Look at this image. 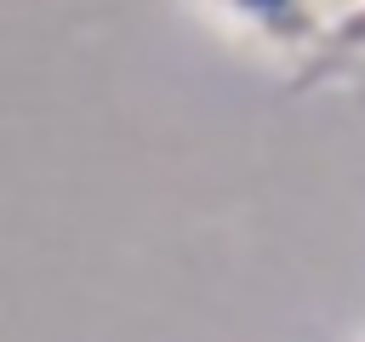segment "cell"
<instances>
[{
	"label": "cell",
	"mask_w": 365,
	"mask_h": 342,
	"mask_svg": "<svg viewBox=\"0 0 365 342\" xmlns=\"http://www.w3.org/2000/svg\"><path fill=\"white\" fill-rule=\"evenodd\" d=\"M228 28L251 34L257 46H274V51H308L325 40V0H205Z\"/></svg>",
	"instance_id": "obj_1"
},
{
	"label": "cell",
	"mask_w": 365,
	"mask_h": 342,
	"mask_svg": "<svg viewBox=\"0 0 365 342\" xmlns=\"http://www.w3.org/2000/svg\"><path fill=\"white\" fill-rule=\"evenodd\" d=\"M319 46L325 51H365V0H348L342 11H331Z\"/></svg>",
	"instance_id": "obj_2"
},
{
	"label": "cell",
	"mask_w": 365,
	"mask_h": 342,
	"mask_svg": "<svg viewBox=\"0 0 365 342\" xmlns=\"http://www.w3.org/2000/svg\"><path fill=\"white\" fill-rule=\"evenodd\" d=\"M342 6H348V0H325V11H342Z\"/></svg>",
	"instance_id": "obj_3"
}]
</instances>
